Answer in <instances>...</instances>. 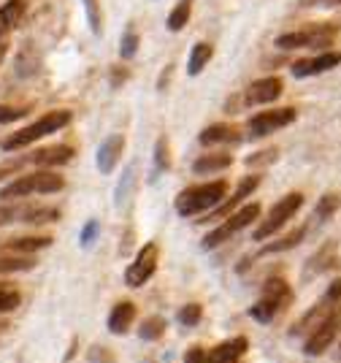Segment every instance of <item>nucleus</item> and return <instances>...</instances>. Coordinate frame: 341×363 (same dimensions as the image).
<instances>
[{
  "label": "nucleus",
  "instance_id": "37",
  "mask_svg": "<svg viewBox=\"0 0 341 363\" xmlns=\"http://www.w3.org/2000/svg\"><path fill=\"white\" fill-rule=\"evenodd\" d=\"M28 160H30V158H22V160H11V163H3V165H0V179H3V176H8V174H17L19 168H25V165H28Z\"/></svg>",
  "mask_w": 341,
  "mask_h": 363
},
{
  "label": "nucleus",
  "instance_id": "5",
  "mask_svg": "<svg viewBox=\"0 0 341 363\" xmlns=\"http://www.w3.org/2000/svg\"><path fill=\"white\" fill-rule=\"evenodd\" d=\"M290 301V288L284 279H268L266 288H263V298L249 309V315L257 320V323H271L277 317L282 306Z\"/></svg>",
  "mask_w": 341,
  "mask_h": 363
},
{
  "label": "nucleus",
  "instance_id": "18",
  "mask_svg": "<svg viewBox=\"0 0 341 363\" xmlns=\"http://www.w3.org/2000/svg\"><path fill=\"white\" fill-rule=\"evenodd\" d=\"M73 160V147H65V144H57V147H46V149H38L30 155V163L41 165V168H55V165H65Z\"/></svg>",
  "mask_w": 341,
  "mask_h": 363
},
{
  "label": "nucleus",
  "instance_id": "42",
  "mask_svg": "<svg viewBox=\"0 0 341 363\" xmlns=\"http://www.w3.org/2000/svg\"><path fill=\"white\" fill-rule=\"evenodd\" d=\"M95 233H98V223H87V228L82 231V244L87 247V244H93Z\"/></svg>",
  "mask_w": 341,
  "mask_h": 363
},
{
  "label": "nucleus",
  "instance_id": "8",
  "mask_svg": "<svg viewBox=\"0 0 341 363\" xmlns=\"http://www.w3.org/2000/svg\"><path fill=\"white\" fill-rule=\"evenodd\" d=\"M157 261H160V250H157V244H144L141 250H138V255H136V261L127 266V271H125V282L130 285V288H141V285H147V279H152V274L157 271Z\"/></svg>",
  "mask_w": 341,
  "mask_h": 363
},
{
  "label": "nucleus",
  "instance_id": "15",
  "mask_svg": "<svg viewBox=\"0 0 341 363\" xmlns=\"http://www.w3.org/2000/svg\"><path fill=\"white\" fill-rule=\"evenodd\" d=\"M46 247H52L49 236H19V239L0 241V255H33Z\"/></svg>",
  "mask_w": 341,
  "mask_h": 363
},
{
  "label": "nucleus",
  "instance_id": "7",
  "mask_svg": "<svg viewBox=\"0 0 341 363\" xmlns=\"http://www.w3.org/2000/svg\"><path fill=\"white\" fill-rule=\"evenodd\" d=\"M304 206V196L301 193H287L284 198L277 201V206L271 209V214H268V220L255 231V241H263V239H268V236H274V233L279 231L282 225L298 212Z\"/></svg>",
  "mask_w": 341,
  "mask_h": 363
},
{
  "label": "nucleus",
  "instance_id": "33",
  "mask_svg": "<svg viewBox=\"0 0 341 363\" xmlns=\"http://www.w3.org/2000/svg\"><path fill=\"white\" fill-rule=\"evenodd\" d=\"M201 317H203L201 304H187L185 309L179 312V323H182V326H198V323H201Z\"/></svg>",
  "mask_w": 341,
  "mask_h": 363
},
{
  "label": "nucleus",
  "instance_id": "10",
  "mask_svg": "<svg viewBox=\"0 0 341 363\" xmlns=\"http://www.w3.org/2000/svg\"><path fill=\"white\" fill-rule=\"evenodd\" d=\"M336 333H339V309L320 326L317 331H311L309 339H306V344H304V353L306 355H322L331 344H333V339H336Z\"/></svg>",
  "mask_w": 341,
  "mask_h": 363
},
{
  "label": "nucleus",
  "instance_id": "13",
  "mask_svg": "<svg viewBox=\"0 0 341 363\" xmlns=\"http://www.w3.org/2000/svg\"><path fill=\"white\" fill-rule=\"evenodd\" d=\"M339 306L341 304H331L328 298L322 296V301H320L311 312H306V315H304V317L293 326L290 333H293V336H298V333H311V331H317L322 323H325V320H328V317H331V315H333V312H336V309H339Z\"/></svg>",
  "mask_w": 341,
  "mask_h": 363
},
{
  "label": "nucleus",
  "instance_id": "3",
  "mask_svg": "<svg viewBox=\"0 0 341 363\" xmlns=\"http://www.w3.org/2000/svg\"><path fill=\"white\" fill-rule=\"evenodd\" d=\"M65 125H71V111L55 109V111L44 114L41 120H35V122L28 125V128L11 133V136L3 141V152H17V149H22V147H30V144H35L38 138H44V136H49V133L62 131Z\"/></svg>",
  "mask_w": 341,
  "mask_h": 363
},
{
  "label": "nucleus",
  "instance_id": "23",
  "mask_svg": "<svg viewBox=\"0 0 341 363\" xmlns=\"http://www.w3.org/2000/svg\"><path fill=\"white\" fill-rule=\"evenodd\" d=\"M230 163H233V158L228 152H217V155H201L192 168H195V174H214V171H225Z\"/></svg>",
  "mask_w": 341,
  "mask_h": 363
},
{
  "label": "nucleus",
  "instance_id": "19",
  "mask_svg": "<svg viewBox=\"0 0 341 363\" xmlns=\"http://www.w3.org/2000/svg\"><path fill=\"white\" fill-rule=\"evenodd\" d=\"M28 6H30V0H8L6 6H0V38H6L22 22Z\"/></svg>",
  "mask_w": 341,
  "mask_h": 363
},
{
  "label": "nucleus",
  "instance_id": "32",
  "mask_svg": "<svg viewBox=\"0 0 341 363\" xmlns=\"http://www.w3.org/2000/svg\"><path fill=\"white\" fill-rule=\"evenodd\" d=\"M136 52H138V33L133 28H127V33L122 35V44H120V55H122V60H130Z\"/></svg>",
  "mask_w": 341,
  "mask_h": 363
},
{
  "label": "nucleus",
  "instance_id": "11",
  "mask_svg": "<svg viewBox=\"0 0 341 363\" xmlns=\"http://www.w3.org/2000/svg\"><path fill=\"white\" fill-rule=\"evenodd\" d=\"M257 185H260V176L257 174H252V176H244L241 182H239V187H236V193L230 196L228 201H222L219 206H214V212L206 217V220H222V217H228V214H233V209H239L244 198H249L255 190H257Z\"/></svg>",
  "mask_w": 341,
  "mask_h": 363
},
{
  "label": "nucleus",
  "instance_id": "12",
  "mask_svg": "<svg viewBox=\"0 0 341 363\" xmlns=\"http://www.w3.org/2000/svg\"><path fill=\"white\" fill-rule=\"evenodd\" d=\"M282 95V79L279 76H266V79H257L247 87V95L244 103L247 106H263V103H271Z\"/></svg>",
  "mask_w": 341,
  "mask_h": 363
},
{
  "label": "nucleus",
  "instance_id": "30",
  "mask_svg": "<svg viewBox=\"0 0 341 363\" xmlns=\"http://www.w3.org/2000/svg\"><path fill=\"white\" fill-rule=\"evenodd\" d=\"M165 328H168V323H165L163 317H149V320H144V323H141L138 336H141V339H147V342H155V339H160V336L165 333Z\"/></svg>",
  "mask_w": 341,
  "mask_h": 363
},
{
  "label": "nucleus",
  "instance_id": "25",
  "mask_svg": "<svg viewBox=\"0 0 341 363\" xmlns=\"http://www.w3.org/2000/svg\"><path fill=\"white\" fill-rule=\"evenodd\" d=\"M304 236H306V228H295V231H290L287 236H282L279 241H274V244L263 247V255H274V252H287V250H293L295 244H301V241H304Z\"/></svg>",
  "mask_w": 341,
  "mask_h": 363
},
{
  "label": "nucleus",
  "instance_id": "44",
  "mask_svg": "<svg viewBox=\"0 0 341 363\" xmlns=\"http://www.w3.org/2000/svg\"><path fill=\"white\" fill-rule=\"evenodd\" d=\"M301 3L304 6H320V3L322 6H341V0H301Z\"/></svg>",
  "mask_w": 341,
  "mask_h": 363
},
{
  "label": "nucleus",
  "instance_id": "43",
  "mask_svg": "<svg viewBox=\"0 0 341 363\" xmlns=\"http://www.w3.org/2000/svg\"><path fill=\"white\" fill-rule=\"evenodd\" d=\"M171 73H174V66H165L163 76H160V82H157V90H165V82L171 79Z\"/></svg>",
  "mask_w": 341,
  "mask_h": 363
},
{
  "label": "nucleus",
  "instance_id": "16",
  "mask_svg": "<svg viewBox=\"0 0 341 363\" xmlns=\"http://www.w3.org/2000/svg\"><path fill=\"white\" fill-rule=\"evenodd\" d=\"M122 152H125V136H120V133L109 136V138L98 147V168H100L103 174H111V171L117 168V163H120Z\"/></svg>",
  "mask_w": 341,
  "mask_h": 363
},
{
  "label": "nucleus",
  "instance_id": "24",
  "mask_svg": "<svg viewBox=\"0 0 341 363\" xmlns=\"http://www.w3.org/2000/svg\"><path fill=\"white\" fill-rule=\"evenodd\" d=\"M30 268H35L30 255H0V274H19Z\"/></svg>",
  "mask_w": 341,
  "mask_h": 363
},
{
  "label": "nucleus",
  "instance_id": "1",
  "mask_svg": "<svg viewBox=\"0 0 341 363\" xmlns=\"http://www.w3.org/2000/svg\"><path fill=\"white\" fill-rule=\"evenodd\" d=\"M65 187V179L60 174H55L52 168H41L35 174H25L19 179H14L11 185H6L0 190V198L3 201H14V198H28V196H52V193H60Z\"/></svg>",
  "mask_w": 341,
  "mask_h": 363
},
{
  "label": "nucleus",
  "instance_id": "45",
  "mask_svg": "<svg viewBox=\"0 0 341 363\" xmlns=\"http://www.w3.org/2000/svg\"><path fill=\"white\" fill-rule=\"evenodd\" d=\"M6 55H8V44H6V41H0V66H3Z\"/></svg>",
  "mask_w": 341,
  "mask_h": 363
},
{
  "label": "nucleus",
  "instance_id": "22",
  "mask_svg": "<svg viewBox=\"0 0 341 363\" xmlns=\"http://www.w3.org/2000/svg\"><path fill=\"white\" fill-rule=\"evenodd\" d=\"M212 57H214V46H212V44H206V41L195 44L192 52H190V60H187V73H190V76H198Z\"/></svg>",
  "mask_w": 341,
  "mask_h": 363
},
{
  "label": "nucleus",
  "instance_id": "35",
  "mask_svg": "<svg viewBox=\"0 0 341 363\" xmlns=\"http://www.w3.org/2000/svg\"><path fill=\"white\" fill-rule=\"evenodd\" d=\"M155 163L160 171L171 168V158H168V141L165 138H157V147H155Z\"/></svg>",
  "mask_w": 341,
  "mask_h": 363
},
{
  "label": "nucleus",
  "instance_id": "14",
  "mask_svg": "<svg viewBox=\"0 0 341 363\" xmlns=\"http://www.w3.org/2000/svg\"><path fill=\"white\" fill-rule=\"evenodd\" d=\"M341 66V52H322L317 57H309V60H298L293 66V73L298 79H306V76H317V73H325L331 68Z\"/></svg>",
  "mask_w": 341,
  "mask_h": 363
},
{
  "label": "nucleus",
  "instance_id": "34",
  "mask_svg": "<svg viewBox=\"0 0 341 363\" xmlns=\"http://www.w3.org/2000/svg\"><path fill=\"white\" fill-rule=\"evenodd\" d=\"M19 304H22V296H19L17 290H6V288H0V312H14Z\"/></svg>",
  "mask_w": 341,
  "mask_h": 363
},
{
  "label": "nucleus",
  "instance_id": "4",
  "mask_svg": "<svg viewBox=\"0 0 341 363\" xmlns=\"http://www.w3.org/2000/svg\"><path fill=\"white\" fill-rule=\"evenodd\" d=\"M257 217H260V203H247V206H241L239 212L228 214V217H225V223H222L219 228H214L212 233H206V236H203V247H206V250L219 247L222 241L233 239L239 231H244L247 225H252Z\"/></svg>",
  "mask_w": 341,
  "mask_h": 363
},
{
  "label": "nucleus",
  "instance_id": "6",
  "mask_svg": "<svg viewBox=\"0 0 341 363\" xmlns=\"http://www.w3.org/2000/svg\"><path fill=\"white\" fill-rule=\"evenodd\" d=\"M336 28L333 25H320L311 30H295V33H284L277 38L279 49H317V46H331L333 44Z\"/></svg>",
  "mask_w": 341,
  "mask_h": 363
},
{
  "label": "nucleus",
  "instance_id": "31",
  "mask_svg": "<svg viewBox=\"0 0 341 363\" xmlns=\"http://www.w3.org/2000/svg\"><path fill=\"white\" fill-rule=\"evenodd\" d=\"M84 3V11H87V22L93 28L95 35H100L103 30V14H100V3L98 0H82Z\"/></svg>",
  "mask_w": 341,
  "mask_h": 363
},
{
  "label": "nucleus",
  "instance_id": "9",
  "mask_svg": "<svg viewBox=\"0 0 341 363\" xmlns=\"http://www.w3.org/2000/svg\"><path fill=\"white\" fill-rule=\"evenodd\" d=\"M295 117H298V111L290 109V106H284V109H274V111H260V114H255V117L247 122V128L255 138H263V136L277 133L279 128L293 125Z\"/></svg>",
  "mask_w": 341,
  "mask_h": 363
},
{
  "label": "nucleus",
  "instance_id": "2",
  "mask_svg": "<svg viewBox=\"0 0 341 363\" xmlns=\"http://www.w3.org/2000/svg\"><path fill=\"white\" fill-rule=\"evenodd\" d=\"M228 198V182L217 179V182H206V185H195L179 193L176 198V212L182 217H192L201 212H212L214 206H219Z\"/></svg>",
  "mask_w": 341,
  "mask_h": 363
},
{
  "label": "nucleus",
  "instance_id": "26",
  "mask_svg": "<svg viewBox=\"0 0 341 363\" xmlns=\"http://www.w3.org/2000/svg\"><path fill=\"white\" fill-rule=\"evenodd\" d=\"M28 214H30V206L3 203V206H0V228H3V225H11V223H28Z\"/></svg>",
  "mask_w": 341,
  "mask_h": 363
},
{
  "label": "nucleus",
  "instance_id": "46",
  "mask_svg": "<svg viewBox=\"0 0 341 363\" xmlns=\"http://www.w3.org/2000/svg\"><path fill=\"white\" fill-rule=\"evenodd\" d=\"M6 328H8V326H6V323H0V333H3Z\"/></svg>",
  "mask_w": 341,
  "mask_h": 363
},
{
  "label": "nucleus",
  "instance_id": "27",
  "mask_svg": "<svg viewBox=\"0 0 341 363\" xmlns=\"http://www.w3.org/2000/svg\"><path fill=\"white\" fill-rule=\"evenodd\" d=\"M339 206H341V196L328 193V196H322V198L317 201V206H314V217H317L320 223H325V220H331V217L336 214Z\"/></svg>",
  "mask_w": 341,
  "mask_h": 363
},
{
  "label": "nucleus",
  "instance_id": "28",
  "mask_svg": "<svg viewBox=\"0 0 341 363\" xmlns=\"http://www.w3.org/2000/svg\"><path fill=\"white\" fill-rule=\"evenodd\" d=\"M190 11H192V3H190V0H179V6L168 14V30H171V33H179L187 22H190Z\"/></svg>",
  "mask_w": 341,
  "mask_h": 363
},
{
  "label": "nucleus",
  "instance_id": "20",
  "mask_svg": "<svg viewBox=\"0 0 341 363\" xmlns=\"http://www.w3.org/2000/svg\"><path fill=\"white\" fill-rule=\"evenodd\" d=\"M133 320H136V304L133 301H120L109 315V331L111 333H125Z\"/></svg>",
  "mask_w": 341,
  "mask_h": 363
},
{
  "label": "nucleus",
  "instance_id": "41",
  "mask_svg": "<svg viewBox=\"0 0 341 363\" xmlns=\"http://www.w3.org/2000/svg\"><path fill=\"white\" fill-rule=\"evenodd\" d=\"M277 158V149H268V152H260V155H255V158H249L247 165H257V163H271Z\"/></svg>",
  "mask_w": 341,
  "mask_h": 363
},
{
  "label": "nucleus",
  "instance_id": "40",
  "mask_svg": "<svg viewBox=\"0 0 341 363\" xmlns=\"http://www.w3.org/2000/svg\"><path fill=\"white\" fill-rule=\"evenodd\" d=\"M325 298H328L331 304H341V277H339V279H333V282H331V288H328V293H325Z\"/></svg>",
  "mask_w": 341,
  "mask_h": 363
},
{
  "label": "nucleus",
  "instance_id": "21",
  "mask_svg": "<svg viewBox=\"0 0 341 363\" xmlns=\"http://www.w3.org/2000/svg\"><path fill=\"white\" fill-rule=\"evenodd\" d=\"M239 138H241V136H239L236 128L222 125V122H217V125H209L206 131L201 133V144H203V147H212V144H236Z\"/></svg>",
  "mask_w": 341,
  "mask_h": 363
},
{
  "label": "nucleus",
  "instance_id": "38",
  "mask_svg": "<svg viewBox=\"0 0 341 363\" xmlns=\"http://www.w3.org/2000/svg\"><path fill=\"white\" fill-rule=\"evenodd\" d=\"M206 353H203V347H190L185 355V363H206Z\"/></svg>",
  "mask_w": 341,
  "mask_h": 363
},
{
  "label": "nucleus",
  "instance_id": "39",
  "mask_svg": "<svg viewBox=\"0 0 341 363\" xmlns=\"http://www.w3.org/2000/svg\"><path fill=\"white\" fill-rule=\"evenodd\" d=\"M127 68L122 66H117V68H111V87H122V82H127Z\"/></svg>",
  "mask_w": 341,
  "mask_h": 363
},
{
  "label": "nucleus",
  "instance_id": "29",
  "mask_svg": "<svg viewBox=\"0 0 341 363\" xmlns=\"http://www.w3.org/2000/svg\"><path fill=\"white\" fill-rule=\"evenodd\" d=\"M60 220V212L55 206H30V214H28V223L30 225H44V223H57Z\"/></svg>",
  "mask_w": 341,
  "mask_h": 363
},
{
  "label": "nucleus",
  "instance_id": "17",
  "mask_svg": "<svg viewBox=\"0 0 341 363\" xmlns=\"http://www.w3.org/2000/svg\"><path fill=\"white\" fill-rule=\"evenodd\" d=\"M249 342L247 336H236V339H228V342H222L217 344L212 353H209V358L206 363H239V358L247 353Z\"/></svg>",
  "mask_w": 341,
  "mask_h": 363
},
{
  "label": "nucleus",
  "instance_id": "36",
  "mask_svg": "<svg viewBox=\"0 0 341 363\" xmlns=\"http://www.w3.org/2000/svg\"><path fill=\"white\" fill-rule=\"evenodd\" d=\"M30 109H11V106H0V122H17L22 117H28Z\"/></svg>",
  "mask_w": 341,
  "mask_h": 363
}]
</instances>
